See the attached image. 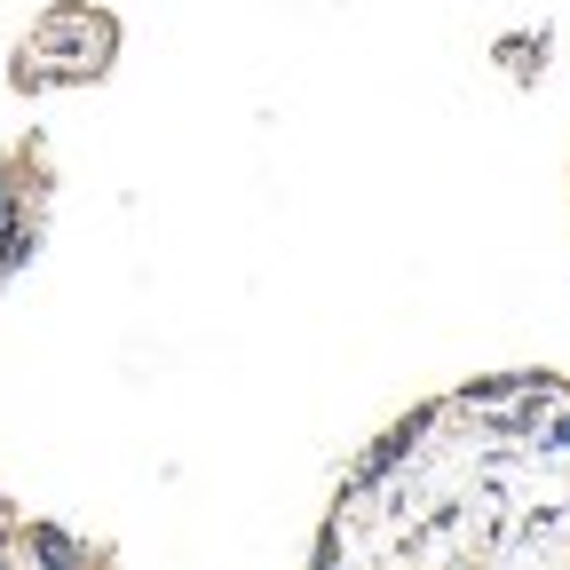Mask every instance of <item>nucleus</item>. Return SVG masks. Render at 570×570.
I'll return each instance as SVG.
<instances>
[{"mask_svg": "<svg viewBox=\"0 0 570 570\" xmlns=\"http://www.w3.org/2000/svg\"><path fill=\"white\" fill-rule=\"evenodd\" d=\"M119 63V17L96 9V0H56L40 9V24L17 40L9 56V88L40 96V88H96Z\"/></svg>", "mask_w": 570, "mask_h": 570, "instance_id": "f257e3e1", "label": "nucleus"}]
</instances>
